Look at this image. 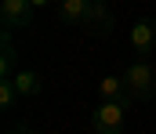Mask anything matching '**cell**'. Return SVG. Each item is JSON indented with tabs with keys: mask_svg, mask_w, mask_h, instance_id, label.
I'll return each mask as SVG.
<instances>
[{
	"mask_svg": "<svg viewBox=\"0 0 156 134\" xmlns=\"http://www.w3.org/2000/svg\"><path fill=\"white\" fill-rule=\"evenodd\" d=\"M18 98H22V94H18V87H15V80H11V76H0V109L11 112V109L18 105Z\"/></svg>",
	"mask_w": 156,
	"mask_h": 134,
	"instance_id": "30bf717a",
	"label": "cell"
},
{
	"mask_svg": "<svg viewBox=\"0 0 156 134\" xmlns=\"http://www.w3.org/2000/svg\"><path fill=\"white\" fill-rule=\"evenodd\" d=\"M98 36H113V11H109V4H102V0H94L91 4V22H87Z\"/></svg>",
	"mask_w": 156,
	"mask_h": 134,
	"instance_id": "8992f818",
	"label": "cell"
},
{
	"mask_svg": "<svg viewBox=\"0 0 156 134\" xmlns=\"http://www.w3.org/2000/svg\"><path fill=\"white\" fill-rule=\"evenodd\" d=\"M131 47L138 51V58L153 54V51H156V22H145V18H138V22L131 26Z\"/></svg>",
	"mask_w": 156,
	"mask_h": 134,
	"instance_id": "5b68a950",
	"label": "cell"
},
{
	"mask_svg": "<svg viewBox=\"0 0 156 134\" xmlns=\"http://www.w3.org/2000/svg\"><path fill=\"white\" fill-rule=\"evenodd\" d=\"M29 4H33V7H37V11H40V7H47L51 0H29Z\"/></svg>",
	"mask_w": 156,
	"mask_h": 134,
	"instance_id": "8fae6325",
	"label": "cell"
},
{
	"mask_svg": "<svg viewBox=\"0 0 156 134\" xmlns=\"http://www.w3.org/2000/svg\"><path fill=\"white\" fill-rule=\"evenodd\" d=\"M26 134H44V131H26Z\"/></svg>",
	"mask_w": 156,
	"mask_h": 134,
	"instance_id": "4fadbf2b",
	"label": "cell"
},
{
	"mask_svg": "<svg viewBox=\"0 0 156 134\" xmlns=\"http://www.w3.org/2000/svg\"><path fill=\"white\" fill-rule=\"evenodd\" d=\"M94 0H58V22L62 26H87Z\"/></svg>",
	"mask_w": 156,
	"mask_h": 134,
	"instance_id": "277c9868",
	"label": "cell"
},
{
	"mask_svg": "<svg viewBox=\"0 0 156 134\" xmlns=\"http://www.w3.org/2000/svg\"><path fill=\"white\" fill-rule=\"evenodd\" d=\"M7 134H26V131H7Z\"/></svg>",
	"mask_w": 156,
	"mask_h": 134,
	"instance_id": "7c38bea8",
	"label": "cell"
},
{
	"mask_svg": "<svg viewBox=\"0 0 156 134\" xmlns=\"http://www.w3.org/2000/svg\"><path fill=\"white\" fill-rule=\"evenodd\" d=\"M123 84H127V94L134 101H149L156 94V69L149 62H134L123 69Z\"/></svg>",
	"mask_w": 156,
	"mask_h": 134,
	"instance_id": "7a4b0ae2",
	"label": "cell"
},
{
	"mask_svg": "<svg viewBox=\"0 0 156 134\" xmlns=\"http://www.w3.org/2000/svg\"><path fill=\"white\" fill-rule=\"evenodd\" d=\"M131 105H134V98H127V101H98L91 109V131L94 134H123Z\"/></svg>",
	"mask_w": 156,
	"mask_h": 134,
	"instance_id": "6da1fadb",
	"label": "cell"
},
{
	"mask_svg": "<svg viewBox=\"0 0 156 134\" xmlns=\"http://www.w3.org/2000/svg\"><path fill=\"white\" fill-rule=\"evenodd\" d=\"M11 80H15V87H18L22 98H37L40 91H44V80H40V73H33V69H18Z\"/></svg>",
	"mask_w": 156,
	"mask_h": 134,
	"instance_id": "9c48e42d",
	"label": "cell"
},
{
	"mask_svg": "<svg viewBox=\"0 0 156 134\" xmlns=\"http://www.w3.org/2000/svg\"><path fill=\"white\" fill-rule=\"evenodd\" d=\"M102 4H109V0H102Z\"/></svg>",
	"mask_w": 156,
	"mask_h": 134,
	"instance_id": "5bb4252c",
	"label": "cell"
},
{
	"mask_svg": "<svg viewBox=\"0 0 156 134\" xmlns=\"http://www.w3.org/2000/svg\"><path fill=\"white\" fill-rule=\"evenodd\" d=\"M98 94H102V101H127V98H131L123 76H113V73L98 80Z\"/></svg>",
	"mask_w": 156,
	"mask_h": 134,
	"instance_id": "52a82bcc",
	"label": "cell"
},
{
	"mask_svg": "<svg viewBox=\"0 0 156 134\" xmlns=\"http://www.w3.org/2000/svg\"><path fill=\"white\" fill-rule=\"evenodd\" d=\"M18 73V51L11 44V33H0V76H15Z\"/></svg>",
	"mask_w": 156,
	"mask_h": 134,
	"instance_id": "ba28073f",
	"label": "cell"
},
{
	"mask_svg": "<svg viewBox=\"0 0 156 134\" xmlns=\"http://www.w3.org/2000/svg\"><path fill=\"white\" fill-rule=\"evenodd\" d=\"M33 15H37V7H33L29 0H0V26H4L7 33L29 29V26H33Z\"/></svg>",
	"mask_w": 156,
	"mask_h": 134,
	"instance_id": "3957f363",
	"label": "cell"
}]
</instances>
